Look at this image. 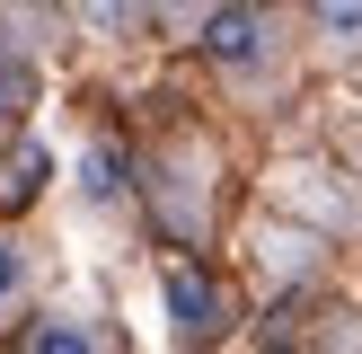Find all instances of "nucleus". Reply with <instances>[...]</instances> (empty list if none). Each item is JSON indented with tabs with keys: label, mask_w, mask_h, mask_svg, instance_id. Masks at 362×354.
<instances>
[{
	"label": "nucleus",
	"mask_w": 362,
	"mask_h": 354,
	"mask_svg": "<svg viewBox=\"0 0 362 354\" xmlns=\"http://www.w3.org/2000/svg\"><path fill=\"white\" fill-rule=\"evenodd\" d=\"M159 301H168V328L186 336V346H204V336H221V319H230V301H221V283L204 275V266H159Z\"/></svg>",
	"instance_id": "nucleus-1"
},
{
	"label": "nucleus",
	"mask_w": 362,
	"mask_h": 354,
	"mask_svg": "<svg viewBox=\"0 0 362 354\" xmlns=\"http://www.w3.org/2000/svg\"><path fill=\"white\" fill-rule=\"evenodd\" d=\"M265 9H212L204 18V53L212 62H230V71H247V62H265Z\"/></svg>",
	"instance_id": "nucleus-2"
},
{
	"label": "nucleus",
	"mask_w": 362,
	"mask_h": 354,
	"mask_svg": "<svg viewBox=\"0 0 362 354\" xmlns=\"http://www.w3.org/2000/svg\"><path fill=\"white\" fill-rule=\"evenodd\" d=\"M18 354H98V336H88L80 319H35V328H27V346H18Z\"/></svg>",
	"instance_id": "nucleus-3"
},
{
	"label": "nucleus",
	"mask_w": 362,
	"mask_h": 354,
	"mask_svg": "<svg viewBox=\"0 0 362 354\" xmlns=\"http://www.w3.org/2000/svg\"><path fill=\"white\" fill-rule=\"evenodd\" d=\"M18 106H35V71H27V53L0 45V115H18Z\"/></svg>",
	"instance_id": "nucleus-4"
},
{
	"label": "nucleus",
	"mask_w": 362,
	"mask_h": 354,
	"mask_svg": "<svg viewBox=\"0 0 362 354\" xmlns=\"http://www.w3.org/2000/svg\"><path fill=\"white\" fill-rule=\"evenodd\" d=\"M80 186L98 195V204H106V195H124V159H115V142H98V151L80 159Z\"/></svg>",
	"instance_id": "nucleus-5"
},
{
	"label": "nucleus",
	"mask_w": 362,
	"mask_h": 354,
	"mask_svg": "<svg viewBox=\"0 0 362 354\" xmlns=\"http://www.w3.org/2000/svg\"><path fill=\"white\" fill-rule=\"evenodd\" d=\"M35 186H45V151L27 142V151L9 159V186H0V195H35Z\"/></svg>",
	"instance_id": "nucleus-6"
},
{
	"label": "nucleus",
	"mask_w": 362,
	"mask_h": 354,
	"mask_svg": "<svg viewBox=\"0 0 362 354\" xmlns=\"http://www.w3.org/2000/svg\"><path fill=\"white\" fill-rule=\"evenodd\" d=\"M27 292V257H18V239H0V310Z\"/></svg>",
	"instance_id": "nucleus-7"
},
{
	"label": "nucleus",
	"mask_w": 362,
	"mask_h": 354,
	"mask_svg": "<svg viewBox=\"0 0 362 354\" xmlns=\"http://www.w3.org/2000/svg\"><path fill=\"white\" fill-rule=\"evenodd\" d=\"M318 27H327L336 45H362V0H345V9H318Z\"/></svg>",
	"instance_id": "nucleus-8"
}]
</instances>
